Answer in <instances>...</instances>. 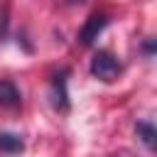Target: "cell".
Returning <instances> with one entry per match:
<instances>
[{"label": "cell", "instance_id": "3", "mask_svg": "<svg viewBox=\"0 0 157 157\" xmlns=\"http://www.w3.org/2000/svg\"><path fill=\"white\" fill-rule=\"evenodd\" d=\"M52 103L56 110H69V93H66V71L54 78L52 83Z\"/></svg>", "mask_w": 157, "mask_h": 157}, {"label": "cell", "instance_id": "5", "mask_svg": "<svg viewBox=\"0 0 157 157\" xmlns=\"http://www.w3.org/2000/svg\"><path fill=\"white\" fill-rule=\"evenodd\" d=\"M135 132H137V137L142 140V145H145L147 150H155V147H157V130H155L152 123L140 120V123L135 125Z\"/></svg>", "mask_w": 157, "mask_h": 157}, {"label": "cell", "instance_id": "2", "mask_svg": "<svg viewBox=\"0 0 157 157\" xmlns=\"http://www.w3.org/2000/svg\"><path fill=\"white\" fill-rule=\"evenodd\" d=\"M105 25H108V15H103V12L91 15V17L83 22L81 32H78V42H81L83 47H91V44L98 39V34L105 29Z\"/></svg>", "mask_w": 157, "mask_h": 157}, {"label": "cell", "instance_id": "4", "mask_svg": "<svg viewBox=\"0 0 157 157\" xmlns=\"http://www.w3.org/2000/svg\"><path fill=\"white\" fill-rule=\"evenodd\" d=\"M20 101V88L12 81H0V108H17Z\"/></svg>", "mask_w": 157, "mask_h": 157}, {"label": "cell", "instance_id": "7", "mask_svg": "<svg viewBox=\"0 0 157 157\" xmlns=\"http://www.w3.org/2000/svg\"><path fill=\"white\" fill-rule=\"evenodd\" d=\"M145 52H147V54H152V52H155V39H150V42L145 44Z\"/></svg>", "mask_w": 157, "mask_h": 157}, {"label": "cell", "instance_id": "1", "mask_svg": "<svg viewBox=\"0 0 157 157\" xmlns=\"http://www.w3.org/2000/svg\"><path fill=\"white\" fill-rule=\"evenodd\" d=\"M91 74L101 81H113L120 74V61L110 52H96L91 59Z\"/></svg>", "mask_w": 157, "mask_h": 157}, {"label": "cell", "instance_id": "6", "mask_svg": "<svg viewBox=\"0 0 157 157\" xmlns=\"http://www.w3.org/2000/svg\"><path fill=\"white\" fill-rule=\"evenodd\" d=\"M25 150V142L20 135L15 132H0V152H7V155H17Z\"/></svg>", "mask_w": 157, "mask_h": 157}]
</instances>
